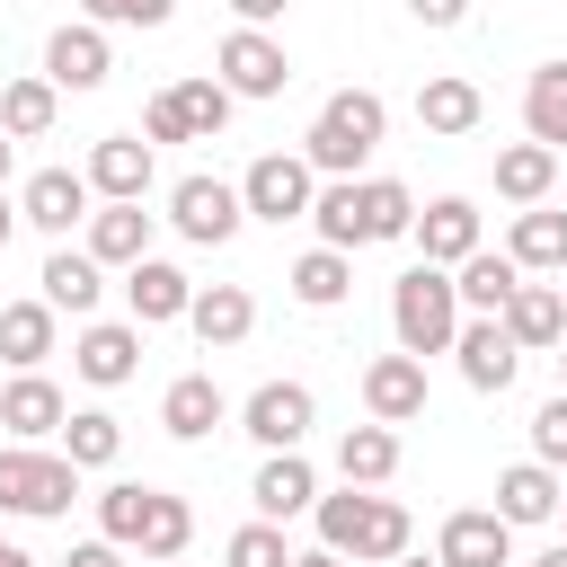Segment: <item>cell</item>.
I'll return each mask as SVG.
<instances>
[{
  "label": "cell",
  "mask_w": 567,
  "mask_h": 567,
  "mask_svg": "<svg viewBox=\"0 0 567 567\" xmlns=\"http://www.w3.org/2000/svg\"><path fill=\"white\" fill-rule=\"evenodd\" d=\"M53 115H62V89H53L44 71H27V80H9V89H0V133H9V142L53 133Z\"/></svg>",
  "instance_id": "34"
},
{
  "label": "cell",
  "mask_w": 567,
  "mask_h": 567,
  "mask_svg": "<svg viewBox=\"0 0 567 567\" xmlns=\"http://www.w3.org/2000/svg\"><path fill=\"white\" fill-rule=\"evenodd\" d=\"M186 301H195V275H186V266H168V257H133V266H124V310H133V328L186 319Z\"/></svg>",
  "instance_id": "18"
},
{
  "label": "cell",
  "mask_w": 567,
  "mask_h": 567,
  "mask_svg": "<svg viewBox=\"0 0 567 567\" xmlns=\"http://www.w3.org/2000/svg\"><path fill=\"white\" fill-rule=\"evenodd\" d=\"M62 567H124V549L97 532V540H71V558H62Z\"/></svg>",
  "instance_id": "45"
},
{
  "label": "cell",
  "mask_w": 567,
  "mask_h": 567,
  "mask_svg": "<svg viewBox=\"0 0 567 567\" xmlns=\"http://www.w3.org/2000/svg\"><path fill=\"white\" fill-rule=\"evenodd\" d=\"M558 292H567V284H558Z\"/></svg>",
  "instance_id": "57"
},
{
  "label": "cell",
  "mask_w": 567,
  "mask_h": 567,
  "mask_svg": "<svg viewBox=\"0 0 567 567\" xmlns=\"http://www.w3.org/2000/svg\"><path fill=\"white\" fill-rule=\"evenodd\" d=\"M89 9V27H168L177 18V0H80Z\"/></svg>",
  "instance_id": "42"
},
{
  "label": "cell",
  "mask_w": 567,
  "mask_h": 567,
  "mask_svg": "<svg viewBox=\"0 0 567 567\" xmlns=\"http://www.w3.org/2000/svg\"><path fill=\"white\" fill-rule=\"evenodd\" d=\"M452 354H461V381H470L478 399H505V390H514V372H523V346L505 337V319H478V310H461Z\"/></svg>",
  "instance_id": "9"
},
{
  "label": "cell",
  "mask_w": 567,
  "mask_h": 567,
  "mask_svg": "<svg viewBox=\"0 0 567 567\" xmlns=\"http://www.w3.org/2000/svg\"><path fill=\"white\" fill-rule=\"evenodd\" d=\"M310 195H319V168L301 159V151H266V159H248V177H239V204H248V221H310Z\"/></svg>",
  "instance_id": "6"
},
{
  "label": "cell",
  "mask_w": 567,
  "mask_h": 567,
  "mask_svg": "<svg viewBox=\"0 0 567 567\" xmlns=\"http://www.w3.org/2000/svg\"><path fill=\"white\" fill-rule=\"evenodd\" d=\"M106 71H115V53H106V27H53V44H44V80L53 89H71V97H89V89H106Z\"/></svg>",
  "instance_id": "16"
},
{
  "label": "cell",
  "mask_w": 567,
  "mask_h": 567,
  "mask_svg": "<svg viewBox=\"0 0 567 567\" xmlns=\"http://www.w3.org/2000/svg\"><path fill=\"white\" fill-rule=\"evenodd\" d=\"M221 567H292V540H284V523H239L230 532V549H221Z\"/></svg>",
  "instance_id": "39"
},
{
  "label": "cell",
  "mask_w": 567,
  "mask_h": 567,
  "mask_svg": "<svg viewBox=\"0 0 567 567\" xmlns=\"http://www.w3.org/2000/svg\"><path fill=\"white\" fill-rule=\"evenodd\" d=\"M532 567H567V540H558V549H540V558H532Z\"/></svg>",
  "instance_id": "49"
},
{
  "label": "cell",
  "mask_w": 567,
  "mask_h": 567,
  "mask_svg": "<svg viewBox=\"0 0 567 567\" xmlns=\"http://www.w3.org/2000/svg\"><path fill=\"white\" fill-rule=\"evenodd\" d=\"M53 301L35 292V301H0V363H18V372H35L44 354H53Z\"/></svg>",
  "instance_id": "31"
},
{
  "label": "cell",
  "mask_w": 567,
  "mask_h": 567,
  "mask_svg": "<svg viewBox=\"0 0 567 567\" xmlns=\"http://www.w3.org/2000/svg\"><path fill=\"white\" fill-rule=\"evenodd\" d=\"M478 115H487V97H478V80H461V71H434V80L416 89V124L443 133V142L478 133Z\"/></svg>",
  "instance_id": "24"
},
{
  "label": "cell",
  "mask_w": 567,
  "mask_h": 567,
  "mask_svg": "<svg viewBox=\"0 0 567 567\" xmlns=\"http://www.w3.org/2000/svg\"><path fill=\"white\" fill-rule=\"evenodd\" d=\"M532 461H549V470L567 478V390L540 399V416H532Z\"/></svg>",
  "instance_id": "41"
},
{
  "label": "cell",
  "mask_w": 567,
  "mask_h": 567,
  "mask_svg": "<svg viewBox=\"0 0 567 567\" xmlns=\"http://www.w3.org/2000/svg\"><path fill=\"white\" fill-rule=\"evenodd\" d=\"M0 567H35V558H27V549H18V540H9V549H0Z\"/></svg>",
  "instance_id": "50"
},
{
  "label": "cell",
  "mask_w": 567,
  "mask_h": 567,
  "mask_svg": "<svg viewBox=\"0 0 567 567\" xmlns=\"http://www.w3.org/2000/svg\"><path fill=\"white\" fill-rule=\"evenodd\" d=\"M142 478H115V487H97V532L115 540V549H133V532H142Z\"/></svg>",
  "instance_id": "40"
},
{
  "label": "cell",
  "mask_w": 567,
  "mask_h": 567,
  "mask_svg": "<svg viewBox=\"0 0 567 567\" xmlns=\"http://www.w3.org/2000/svg\"><path fill=\"white\" fill-rule=\"evenodd\" d=\"M62 416H71V399H62L44 372H18V381L0 390V425H9V443H44V434H62Z\"/></svg>",
  "instance_id": "23"
},
{
  "label": "cell",
  "mask_w": 567,
  "mask_h": 567,
  "mask_svg": "<svg viewBox=\"0 0 567 567\" xmlns=\"http://www.w3.org/2000/svg\"><path fill=\"white\" fill-rule=\"evenodd\" d=\"M363 416L372 425H416L425 416V363L416 354H372L363 363Z\"/></svg>",
  "instance_id": "15"
},
{
  "label": "cell",
  "mask_w": 567,
  "mask_h": 567,
  "mask_svg": "<svg viewBox=\"0 0 567 567\" xmlns=\"http://www.w3.org/2000/svg\"><path fill=\"white\" fill-rule=\"evenodd\" d=\"M80 177H89V195H97V204H142V195H151V177H159V159H151V142H142V133H106V142L89 151V168H80Z\"/></svg>",
  "instance_id": "11"
},
{
  "label": "cell",
  "mask_w": 567,
  "mask_h": 567,
  "mask_svg": "<svg viewBox=\"0 0 567 567\" xmlns=\"http://www.w3.org/2000/svg\"><path fill=\"white\" fill-rule=\"evenodd\" d=\"M168 221H177V239H195V248H230L239 221H248V204H239L230 177H177V186H168Z\"/></svg>",
  "instance_id": "7"
},
{
  "label": "cell",
  "mask_w": 567,
  "mask_h": 567,
  "mask_svg": "<svg viewBox=\"0 0 567 567\" xmlns=\"http://www.w3.org/2000/svg\"><path fill=\"white\" fill-rule=\"evenodd\" d=\"M496 514L523 532V523H558V470L549 461H514L496 470Z\"/></svg>",
  "instance_id": "29"
},
{
  "label": "cell",
  "mask_w": 567,
  "mask_h": 567,
  "mask_svg": "<svg viewBox=\"0 0 567 567\" xmlns=\"http://www.w3.org/2000/svg\"><path fill=\"white\" fill-rule=\"evenodd\" d=\"M248 505H257L266 523H292V514H310V505H319V470H310L301 452H266V461H257V478H248Z\"/></svg>",
  "instance_id": "20"
},
{
  "label": "cell",
  "mask_w": 567,
  "mask_h": 567,
  "mask_svg": "<svg viewBox=\"0 0 567 567\" xmlns=\"http://www.w3.org/2000/svg\"><path fill=\"white\" fill-rule=\"evenodd\" d=\"M505 257H514L523 275H567V213L523 204V213H514V230H505Z\"/></svg>",
  "instance_id": "25"
},
{
  "label": "cell",
  "mask_w": 567,
  "mask_h": 567,
  "mask_svg": "<svg viewBox=\"0 0 567 567\" xmlns=\"http://www.w3.org/2000/svg\"><path fill=\"white\" fill-rule=\"evenodd\" d=\"M71 372H80L89 390H124V381L142 372V328H133V319H89L80 346H71Z\"/></svg>",
  "instance_id": "13"
},
{
  "label": "cell",
  "mask_w": 567,
  "mask_h": 567,
  "mask_svg": "<svg viewBox=\"0 0 567 567\" xmlns=\"http://www.w3.org/2000/svg\"><path fill=\"white\" fill-rule=\"evenodd\" d=\"M408 239L425 248V266H461L470 248H487V239H478V204H470V195H434V204H416Z\"/></svg>",
  "instance_id": "17"
},
{
  "label": "cell",
  "mask_w": 567,
  "mask_h": 567,
  "mask_svg": "<svg viewBox=\"0 0 567 567\" xmlns=\"http://www.w3.org/2000/svg\"><path fill=\"white\" fill-rule=\"evenodd\" d=\"M549 186H558V151L549 142H505L496 151V195L505 204H549Z\"/></svg>",
  "instance_id": "32"
},
{
  "label": "cell",
  "mask_w": 567,
  "mask_h": 567,
  "mask_svg": "<svg viewBox=\"0 0 567 567\" xmlns=\"http://www.w3.org/2000/svg\"><path fill=\"white\" fill-rule=\"evenodd\" d=\"M523 133L549 142V151H567V62H540L523 80Z\"/></svg>",
  "instance_id": "35"
},
{
  "label": "cell",
  "mask_w": 567,
  "mask_h": 567,
  "mask_svg": "<svg viewBox=\"0 0 567 567\" xmlns=\"http://www.w3.org/2000/svg\"><path fill=\"white\" fill-rule=\"evenodd\" d=\"M408 18H416V27H461L470 0H408Z\"/></svg>",
  "instance_id": "44"
},
{
  "label": "cell",
  "mask_w": 567,
  "mask_h": 567,
  "mask_svg": "<svg viewBox=\"0 0 567 567\" xmlns=\"http://www.w3.org/2000/svg\"><path fill=\"white\" fill-rule=\"evenodd\" d=\"M310 221H319V248H381V239H408V221H416V195L399 186V177H328L319 195H310Z\"/></svg>",
  "instance_id": "1"
},
{
  "label": "cell",
  "mask_w": 567,
  "mask_h": 567,
  "mask_svg": "<svg viewBox=\"0 0 567 567\" xmlns=\"http://www.w3.org/2000/svg\"><path fill=\"white\" fill-rule=\"evenodd\" d=\"M9 151H18V142H9V133H0V186H9Z\"/></svg>",
  "instance_id": "51"
},
{
  "label": "cell",
  "mask_w": 567,
  "mask_h": 567,
  "mask_svg": "<svg viewBox=\"0 0 567 567\" xmlns=\"http://www.w3.org/2000/svg\"><path fill=\"white\" fill-rule=\"evenodd\" d=\"M390 567H434V558H416V549H399V558H390Z\"/></svg>",
  "instance_id": "52"
},
{
  "label": "cell",
  "mask_w": 567,
  "mask_h": 567,
  "mask_svg": "<svg viewBox=\"0 0 567 567\" xmlns=\"http://www.w3.org/2000/svg\"><path fill=\"white\" fill-rule=\"evenodd\" d=\"M35 284H44V301H53V310L89 319V310H97V292H106V266H97L89 248H62V239H53V257H44V275H35Z\"/></svg>",
  "instance_id": "26"
},
{
  "label": "cell",
  "mask_w": 567,
  "mask_h": 567,
  "mask_svg": "<svg viewBox=\"0 0 567 567\" xmlns=\"http://www.w3.org/2000/svg\"><path fill=\"white\" fill-rule=\"evenodd\" d=\"M186 328H195V346H204V354L239 346V337L257 328V301H248V284H195V301H186Z\"/></svg>",
  "instance_id": "21"
},
{
  "label": "cell",
  "mask_w": 567,
  "mask_h": 567,
  "mask_svg": "<svg viewBox=\"0 0 567 567\" xmlns=\"http://www.w3.org/2000/svg\"><path fill=\"white\" fill-rule=\"evenodd\" d=\"M496 319H505V337H514L523 354H558V337H567V292L523 275V284H514V301H505Z\"/></svg>",
  "instance_id": "19"
},
{
  "label": "cell",
  "mask_w": 567,
  "mask_h": 567,
  "mask_svg": "<svg viewBox=\"0 0 567 567\" xmlns=\"http://www.w3.org/2000/svg\"><path fill=\"white\" fill-rule=\"evenodd\" d=\"M71 496H80V461L53 443H0V514H27V523H44V514H71Z\"/></svg>",
  "instance_id": "5"
},
{
  "label": "cell",
  "mask_w": 567,
  "mask_h": 567,
  "mask_svg": "<svg viewBox=\"0 0 567 567\" xmlns=\"http://www.w3.org/2000/svg\"><path fill=\"white\" fill-rule=\"evenodd\" d=\"M434 567H514V523L496 505H461L434 532Z\"/></svg>",
  "instance_id": "10"
},
{
  "label": "cell",
  "mask_w": 567,
  "mask_h": 567,
  "mask_svg": "<svg viewBox=\"0 0 567 567\" xmlns=\"http://www.w3.org/2000/svg\"><path fill=\"white\" fill-rule=\"evenodd\" d=\"M89 204H97V195H89L80 168H35V177L18 186V221H35L44 239H71V230L89 221Z\"/></svg>",
  "instance_id": "12"
},
{
  "label": "cell",
  "mask_w": 567,
  "mask_h": 567,
  "mask_svg": "<svg viewBox=\"0 0 567 567\" xmlns=\"http://www.w3.org/2000/svg\"><path fill=\"white\" fill-rule=\"evenodd\" d=\"M558 523H567V478H558Z\"/></svg>",
  "instance_id": "54"
},
{
  "label": "cell",
  "mask_w": 567,
  "mask_h": 567,
  "mask_svg": "<svg viewBox=\"0 0 567 567\" xmlns=\"http://www.w3.org/2000/svg\"><path fill=\"white\" fill-rule=\"evenodd\" d=\"M558 390H567V337H558Z\"/></svg>",
  "instance_id": "53"
},
{
  "label": "cell",
  "mask_w": 567,
  "mask_h": 567,
  "mask_svg": "<svg viewBox=\"0 0 567 567\" xmlns=\"http://www.w3.org/2000/svg\"><path fill=\"white\" fill-rule=\"evenodd\" d=\"M292 567H346L337 549H292Z\"/></svg>",
  "instance_id": "47"
},
{
  "label": "cell",
  "mask_w": 567,
  "mask_h": 567,
  "mask_svg": "<svg viewBox=\"0 0 567 567\" xmlns=\"http://www.w3.org/2000/svg\"><path fill=\"white\" fill-rule=\"evenodd\" d=\"M53 443H62V452H71V461H80V470H106V461H115V452H124V425H115V416H106V408H71V416H62V434H53Z\"/></svg>",
  "instance_id": "37"
},
{
  "label": "cell",
  "mask_w": 567,
  "mask_h": 567,
  "mask_svg": "<svg viewBox=\"0 0 567 567\" xmlns=\"http://www.w3.org/2000/svg\"><path fill=\"white\" fill-rule=\"evenodd\" d=\"M452 328H461V292H452V266H408L399 284H390V337H399V354H452Z\"/></svg>",
  "instance_id": "4"
},
{
  "label": "cell",
  "mask_w": 567,
  "mask_h": 567,
  "mask_svg": "<svg viewBox=\"0 0 567 567\" xmlns=\"http://www.w3.org/2000/svg\"><path fill=\"white\" fill-rule=\"evenodd\" d=\"M284 9H292V0H230V18H239V27H275Z\"/></svg>",
  "instance_id": "46"
},
{
  "label": "cell",
  "mask_w": 567,
  "mask_h": 567,
  "mask_svg": "<svg viewBox=\"0 0 567 567\" xmlns=\"http://www.w3.org/2000/svg\"><path fill=\"white\" fill-rule=\"evenodd\" d=\"M186 540H195V505L168 496V487H151V496H142V532H133V549H142V558H177Z\"/></svg>",
  "instance_id": "36"
},
{
  "label": "cell",
  "mask_w": 567,
  "mask_h": 567,
  "mask_svg": "<svg viewBox=\"0 0 567 567\" xmlns=\"http://www.w3.org/2000/svg\"><path fill=\"white\" fill-rule=\"evenodd\" d=\"M284 284H292V301H301V310H337V301L354 292V257H346V248H301Z\"/></svg>",
  "instance_id": "33"
},
{
  "label": "cell",
  "mask_w": 567,
  "mask_h": 567,
  "mask_svg": "<svg viewBox=\"0 0 567 567\" xmlns=\"http://www.w3.org/2000/svg\"><path fill=\"white\" fill-rule=\"evenodd\" d=\"M0 549H9V540H0Z\"/></svg>",
  "instance_id": "56"
},
{
  "label": "cell",
  "mask_w": 567,
  "mask_h": 567,
  "mask_svg": "<svg viewBox=\"0 0 567 567\" xmlns=\"http://www.w3.org/2000/svg\"><path fill=\"white\" fill-rule=\"evenodd\" d=\"M168 97H177V115H186V133H195V142H221V124H230V106H239L213 71H204V80H177Z\"/></svg>",
  "instance_id": "38"
},
{
  "label": "cell",
  "mask_w": 567,
  "mask_h": 567,
  "mask_svg": "<svg viewBox=\"0 0 567 567\" xmlns=\"http://www.w3.org/2000/svg\"><path fill=\"white\" fill-rule=\"evenodd\" d=\"M310 514H319V549H337V558H354V567H390V558L416 540L408 505H399V496H372V487L319 496Z\"/></svg>",
  "instance_id": "2"
},
{
  "label": "cell",
  "mask_w": 567,
  "mask_h": 567,
  "mask_svg": "<svg viewBox=\"0 0 567 567\" xmlns=\"http://www.w3.org/2000/svg\"><path fill=\"white\" fill-rule=\"evenodd\" d=\"M514 284H523V266H514L505 248H470V257L452 266V292H461V310H478V319H496V310L514 301Z\"/></svg>",
  "instance_id": "27"
},
{
  "label": "cell",
  "mask_w": 567,
  "mask_h": 567,
  "mask_svg": "<svg viewBox=\"0 0 567 567\" xmlns=\"http://www.w3.org/2000/svg\"><path fill=\"white\" fill-rule=\"evenodd\" d=\"M221 416H230V399H221V381H213V372H177V381L159 390V425H168L177 443H204Z\"/></svg>",
  "instance_id": "22"
},
{
  "label": "cell",
  "mask_w": 567,
  "mask_h": 567,
  "mask_svg": "<svg viewBox=\"0 0 567 567\" xmlns=\"http://www.w3.org/2000/svg\"><path fill=\"white\" fill-rule=\"evenodd\" d=\"M337 478L346 487H390L399 478V425H346L337 434Z\"/></svg>",
  "instance_id": "28"
},
{
  "label": "cell",
  "mask_w": 567,
  "mask_h": 567,
  "mask_svg": "<svg viewBox=\"0 0 567 567\" xmlns=\"http://www.w3.org/2000/svg\"><path fill=\"white\" fill-rule=\"evenodd\" d=\"M381 133H390V106H381L372 89H337V97L310 115V133H301V159H310L319 177H354V168L381 151Z\"/></svg>",
  "instance_id": "3"
},
{
  "label": "cell",
  "mask_w": 567,
  "mask_h": 567,
  "mask_svg": "<svg viewBox=\"0 0 567 567\" xmlns=\"http://www.w3.org/2000/svg\"><path fill=\"white\" fill-rule=\"evenodd\" d=\"M142 567H168V558H142Z\"/></svg>",
  "instance_id": "55"
},
{
  "label": "cell",
  "mask_w": 567,
  "mask_h": 567,
  "mask_svg": "<svg viewBox=\"0 0 567 567\" xmlns=\"http://www.w3.org/2000/svg\"><path fill=\"white\" fill-rule=\"evenodd\" d=\"M310 416H319V399H310L301 381H257V390H248V408H239V425H248L266 452H301Z\"/></svg>",
  "instance_id": "14"
},
{
  "label": "cell",
  "mask_w": 567,
  "mask_h": 567,
  "mask_svg": "<svg viewBox=\"0 0 567 567\" xmlns=\"http://www.w3.org/2000/svg\"><path fill=\"white\" fill-rule=\"evenodd\" d=\"M213 80H221L230 97H284L292 53H284L266 27H230V35H221V53H213Z\"/></svg>",
  "instance_id": "8"
},
{
  "label": "cell",
  "mask_w": 567,
  "mask_h": 567,
  "mask_svg": "<svg viewBox=\"0 0 567 567\" xmlns=\"http://www.w3.org/2000/svg\"><path fill=\"white\" fill-rule=\"evenodd\" d=\"M142 142H151V151H159V142H195V133H186V115H177V97H168V89H159V97H151V106H142Z\"/></svg>",
  "instance_id": "43"
},
{
  "label": "cell",
  "mask_w": 567,
  "mask_h": 567,
  "mask_svg": "<svg viewBox=\"0 0 567 567\" xmlns=\"http://www.w3.org/2000/svg\"><path fill=\"white\" fill-rule=\"evenodd\" d=\"M80 248H89L97 266H133V257H151V213H142V204H97Z\"/></svg>",
  "instance_id": "30"
},
{
  "label": "cell",
  "mask_w": 567,
  "mask_h": 567,
  "mask_svg": "<svg viewBox=\"0 0 567 567\" xmlns=\"http://www.w3.org/2000/svg\"><path fill=\"white\" fill-rule=\"evenodd\" d=\"M9 230H18V204H9V186H0V248H9Z\"/></svg>",
  "instance_id": "48"
}]
</instances>
